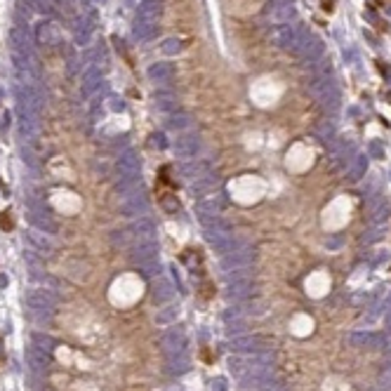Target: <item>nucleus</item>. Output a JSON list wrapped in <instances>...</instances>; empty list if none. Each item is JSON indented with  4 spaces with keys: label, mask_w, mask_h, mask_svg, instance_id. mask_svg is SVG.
Instances as JSON below:
<instances>
[{
    "label": "nucleus",
    "mask_w": 391,
    "mask_h": 391,
    "mask_svg": "<svg viewBox=\"0 0 391 391\" xmlns=\"http://www.w3.org/2000/svg\"><path fill=\"white\" fill-rule=\"evenodd\" d=\"M259 8H262V0H231V10L238 17H250L259 12Z\"/></svg>",
    "instance_id": "1"
}]
</instances>
